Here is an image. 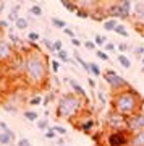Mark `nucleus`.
I'll list each match as a JSON object with an SVG mask.
<instances>
[{
  "label": "nucleus",
  "instance_id": "nucleus-1",
  "mask_svg": "<svg viewBox=\"0 0 144 146\" xmlns=\"http://www.w3.org/2000/svg\"><path fill=\"white\" fill-rule=\"evenodd\" d=\"M49 65L46 55L39 50H28L24 54V80L26 83L36 88L44 86L49 75Z\"/></svg>",
  "mask_w": 144,
  "mask_h": 146
},
{
  "label": "nucleus",
  "instance_id": "nucleus-2",
  "mask_svg": "<svg viewBox=\"0 0 144 146\" xmlns=\"http://www.w3.org/2000/svg\"><path fill=\"white\" fill-rule=\"evenodd\" d=\"M143 106H144V99L133 88L123 89V91L112 94V109L115 112H118L120 115H123V117H129L136 112H141Z\"/></svg>",
  "mask_w": 144,
  "mask_h": 146
},
{
  "label": "nucleus",
  "instance_id": "nucleus-3",
  "mask_svg": "<svg viewBox=\"0 0 144 146\" xmlns=\"http://www.w3.org/2000/svg\"><path fill=\"white\" fill-rule=\"evenodd\" d=\"M84 102L86 101L78 98L75 93H63L57 99V119L73 120L76 117H81V114L84 112Z\"/></svg>",
  "mask_w": 144,
  "mask_h": 146
},
{
  "label": "nucleus",
  "instance_id": "nucleus-4",
  "mask_svg": "<svg viewBox=\"0 0 144 146\" xmlns=\"http://www.w3.org/2000/svg\"><path fill=\"white\" fill-rule=\"evenodd\" d=\"M104 80H105V83L110 86L112 94L113 93H118V91H123V89L131 88L128 81H126L122 75H118L117 72H113V70H105V72H104Z\"/></svg>",
  "mask_w": 144,
  "mask_h": 146
},
{
  "label": "nucleus",
  "instance_id": "nucleus-5",
  "mask_svg": "<svg viewBox=\"0 0 144 146\" xmlns=\"http://www.w3.org/2000/svg\"><path fill=\"white\" fill-rule=\"evenodd\" d=\"M105 127L110 131H120L126 130V117L120 115L118 112H115L113 109H110L105 115Z\"/></svg>",
  "mask_w": 144,
  "mask_h": 146
},
{
  "label": "nucleus",
  "instance_id": "nucleus-6",
  "mask_svg": "<svg viewBox=\"0 0 144 146\" xmlns=\"http://www.w3.org/2000/svg\"><path fill=\"white\" fill-rule=\"evenodd\" d=\"M129 135L126 130L120 131H108L107 138H105V146H129Z\"/></svg>",
  "mask_w": 144,
  "mask_h": 146
},
{
  "label": "nucleus",
  "instance_id": "nucleus-7",
  "mask_svg": "<svg viewBox=\"0 0 144 146\" xmlns=\"http://www.w3.org/2000/svg\"><path fill=\"white\" fill-rule=\"evenodd\" d=\"M144 130V112H136V114L126 117V131L129 135L139 133Z\"/></svg>",
  "mask_w": 144,
  "mask_h": 146
},
{
  "label": "nucleus",
  "instance_id": "nucleus-8",
  "mask_svg": "<svg viewBox=\"0 0 144 146\" xmlns=\"http://www.w3.org/2000/svg\"><path fill=\"white\" fill-rule=\"evenodd\" d=\"M15 58V49L13 44L7 39H0V63L11 62Z\"/></svg>",
  "mask_w": 144,
  "mask_h": 146
},
{
  "label": "nucleus",
  "instance_id": "nucleus-9",
  "mask_svg": "<svg viewBox=\"0 0 144 146\" xmlns=\"http://www.w3.org/2000/svg\"><path fill=\"white\" fill-rule=\"evenodd\" d=\"M131 13H133V3L129 0L118 2V18L120 20H129Z\"/></svg>",
  "mask_w": 144,
  "mask_h": 146
},
{
  "label": "nucleus",
  "instance_id": "nucleus-10",
  "mask_svg": "<svg viewBox=\"0 0 144 146\" xmlns=\"http://www.w3.org/2000/svg\"><path fill=\"white\" fill-rule=\"evenodd\" d=\"M67 83L70 84V88H71V93H75L78 96V98H81V99H84L86 102L89 104V99H88V94H86V91H84V88H83L81 84L78 83L75 78H67Z\"/></svg>",
  "mask_w": 144,
  "mask_h": 146
},
{
  "label": "nucleus",
  "instance_id": "nucleus-11",
  "mask_svg": "<svg viewBox=\"0 0 144 146\" xmlns=\"http://www.w3.org/2000/svg\"><path fill=\"white\" fill-rule=\"evenodd\" d=\"M94 128V119L89 115L88 119H84L81 123H78V130L83 131V133H86V135H91V131Z\"/></svg>",
  "mask_w": 144,
  "mask_h": 146
},
{
  "label": "nucleus",
  "instance_id": "nucleus-12",
  "mask_svg": "<svg viewBox=\"0 0 144 146\" xmlns=\"http://www.w3.org/2000/svg\"><path fill=\"white\" fill-rule=\"evenodd\" d=\"M20 8H21L20 3H15V5L10 7V11L7 13V20H8V23H11V21L16 23V21H18V18H20V15H18V13H20Z\"/></svg>",
  "mask_w": 144,
  "mask_h": 146
},
{
  "label": "nucleus",
  "instance_id": "nucleus-13",
  "mask_svg": "<svg viewBox=\"0 0 144 146\" xmlns=\"http://www.w3.org/2000/svg\"><path fill=\"white\" fill-rule=\"evenodd\" d=\"M129 146H144V130L139 133H134L129 138Z\"/></svg>",
  "mask_w": 144,
  "mask_h": 146
},
{
  "label": "nucleus",
  "instance_id": "nucleus-14",
  "mask_svg": "<svg viewBox=\"0 0 144 146\" xmlns=\"http://www.w3.org/2000/svg\"><path fill=\"white\" fill-rule=\"evenodd\" d=\"M133 13H134V18H138L139 21L144 20V3L143 2L133 3Z\"/></svg>",
  "mask_w": 144,
  "mask_h": 146
},
{
  "label": "nucleus",
  "instance_id": "nucleus-15",
  "mask_svg": "<svg viewBox=\"0 0 144 146\" xmlns=\"http://www.w3.org/2000/svg\"><path fill=\"white\" fill-rule=\"evenodd\" d=\"M75 60H76V62L81 65V68H83L86 73H88V75H91V67H89V62H86V60H84V58H83L78 52H75Z\"/></svg>",
  "mask_w": 144,
  "mask_h": 146
},
{
  "label": "nucleus",
  "instance_id": "nucleus-16",
  "mask_svg": "<svg viewBox=\"0 0 144 146\" xmlns=\"http://www.w3.org/2000/svg\"><path fill=\"white\" fill-rule=\"evenodd\" d=\"M117 26H118V21L113 20V18H108V20H105L102 23V28L105 29V31H115Z\"/></svg>",
  "mask_w": 144,
  "mask_h": 146
},
{
  "label": "nucleus",
  "instance_id": "nucleus-17",
  "mask_svg": "<svg viewBox=\"0 0 144 146\" xmlns=\"http://www.w3.org/2000/svg\"><path fill=\"white\" fill-rule=\"evenodd\" d=\"M28 26H29V20H28V18H23V16H20L18 21L15 23V28L18 29V31H24Z\"/></svg>",
  "mask_w": 144,
  "mask_h": 146
},
{
  "label": "nucleus",
  "instance_id": "nucleus-18",
  "mask_svg": "<svg viewBox=\"0 0 144 146\" xmlns=\"http://www.w3.org/2000/svg\"><path fill=\"white\" fill-rule=\"evenodd\" d=\"M23 117H24L28 122H34V123L39 120V115H37L36 110H24V112H23Z\"/></svg>",
  "mask_w": 144,
  "mask_h": 146
},
{
  "label": "nucleus",
  "instance_id": "nucleus-19",
  "mask_svg": "<svg viewBox=\"0 0 144 146\" xmlns=\"http://www.w3.org/2000/svg\"><path fill=\"white\" fill-rule=\"evenodd\" d=\"M107 42H108V37L104 36V34H96V36H94V44L97 47H104Z\"/></svg>",
  "mask_w": 144,
  "mask_h": 146
},
{
  "label": "nucleus",
  "instance_id": "nucleus-20",
  "mask_svg": "<svg viewBox=\"0 0 144 146\" xmlns=\"http://www.w3.org/2000/svg\"><path fill=\"white\" fill-rule=\"evenodd\" d=\"M117 60H118V63H120L123 68H126V70H128V68H131V60H129V58L125 55V54H120L118 57H117Z\"/></svg>",
  "mask_w": 144,
  "mask_h": 146
},
{
  "label": "nucleus",
  "instance_id": "nucleus-21",
  "mask_svg": "<svg viewBox=\"0 0 144 146\" xmlns=\"http://www.w3.org/2000/svg\"><path fill=\"white\" fill-rule=\"evenodd\" d=\"M36 125H37V128L39 130H44V131H47L50 127H49V117H42V119H39L36 122Z\"/></svg>",
  "mask_w": 144,
  "mask_h": 146
},
{
  "label": "nucleus",
  "instance_id": "nucleus-22",
  "mask_svg": "<svg viewBox=\"0 0 144 146\" xmlns=\"http://www.w3.org/2000/svg\"><path fill=\"white\" fill-rule=\"evenodd\" d=\"M11 143H13V140L10 138V135H7V133H3V131H0V145L2 146H13Z\"/></svg>",
  "mask_w": 144,
  "mask_h": 146
},
{
  "label": "nucleus",
  "instance_id": "nucleus-23",
  "mask_svg": "<svg viewBox=\"0 0 144 146\" xmlns=\"http://www.w3.org/2000/svg\"><path fill=\"white\" fill-rule=\"evenodd\" d=\"M41 41H42V44L47 47V50H49V52H50V54H55V55H57L55 44H54V41H52V39H47V37H46V39H41Z\"/></svg>",
  "mask_w": 144,
  "mask_h": 146
},
{
  "label": "nucleus",
  "instance_id": "nucleus-24",
  "mask_svg": "<svg viewBox=\"0 0 144 146\" xmlns=\"http://www.w3.org/2000/svg\"><path fill=\"white\" fill-rule=\"evenodd\" d=\"M57 57H58V60L63 62V63L71 62V58H70V55H68V50H65V49H62L60 52H57Z\"/></svg>",
  "mask_w": 144,
  "mask_h": 146
},
{
  "label": "nucleus",
  "instance_id": "nucleus-25",
  "mask_svg": "<svg viewBox=\"0 0 144 146\" xmlns=\"http://www.w3.org/2000/svg\"><path fill=\"white\" fill-rule=\"evenodd\" d=\"M52 25L58 29H67V21L65 20H60V18H52Z\"/></svg>",
  "mask_w": 144,
  "mask_h": 146
},
{
  "label": "nucleus",
  "instance_id": "nucleus-26",
  "mask_svg": "<svg viewBox=\"0 0 144 146\" xmlns=\"http://www.w3.org/2000/svg\"><path fill=\"white\" fill-rule=\"evenodd\" d=\"M62 7L63 8H67L68 11H71V13H76L78 11L76 3H71V2H67V0H62Z\"/></svg>",
  "mask_w": 144,
  "mask_h": 146
},
{
  "label": "nucleus",
  "instance_id": "nucleus-27",
  "mask_svg": "<svg viewBox=\"0 0 144 146\" xmlns=\"http://www.w3.org/2000/svg\"><path fill=\"white\" fill-rule=\"evenodd\" d=\"M42 101H44V98H42L41 94H36V96H32L31 99H29V106H32V107L42 106Z\"/></svg>",
  "mask_w": 144,
  "mask_h": 146
},
{
  "label": "nucleus",
  "instance_id": "nucleus-28",
  "mask_svg": "<svg viewBox=\"0 0 144 146\" xmlns=\"http://www.w3.org/2000/svg\"><path fill=\"white\" fill-rule=\"evenodd\" d=\"M115 34H118V36H122V37H128V31H126V26L125 25H120L118 23V26L115 28Z\"/></svg>",
  "mask_w": 144,
  "mask_h": 146
},
{
  "label": "nucleus",
  "instance_id": "nucleus-29",
  "mask_svg": "<svg viewBox=\"0 0 144 146\" xmlns=\"http://www.w3.org/2000/svg\"><path fill=\"white\" fill-rule=\"evenodd\" d=\"M89 67H91V75L92 76H100V67H99L96 62H89Z\"/></svg>",
  "mask_w": 144,
  "mask_h": 146
},
{
  "label": "nucleus",
  "instance_id": "nucleus-30",
  "mask_svg": "<svg viewBox=\"0 0 144 146\" xmlns=\"http://www.w3.org/2000/svg\"><path fill=\"white\" fill-rule=\"evenodd\" d=\"M39 39H41V34H39L37 31H29V33H28V41H29V42L36 44Z\"/></svg>",
  "mask_w": 144,
  "mask_h": 146
},
{
  "label": "nucleus",
  "instance_id": "nucleus-31",
  "mask_svg": "<svg viewBox=\"0 0 144 146\" xmlns=\"http://www.w3.org/2000/svg\"><path fill=\"white\" fill-rule=\"evenodd\" d=\"M29 13H31L32 16L39 18V16H42V7L41 5H32L31 8H29Z\"/></svg>",
  "mask_w": 144,
  "mask_h": 146
},
{
  "label": "nucleus",
  "instance_id": "nucleus-32",
  "mask_svg": "<svg viewBox=\"0 0 144 146\" xmlns=\"http://www.w3.org/2000/svg\"><path fill=\"white\" fill-rule=\"evenodd\" d=\"M96 57L100 58V60H104V62H108V60H110L108 54H107V52H104V50H100V49H99V50H96Z\"/></svg>",
  "mask_w": 144,
  "mask_h": 146
},
{
  "label": "nucleus",
  "instance_id": "nucleus-33",
  "mask_svg": "<svg viewBox=\"0 0 144 146\" xmlns=\"http://www.w3.org/2000/svg\"><path fill=\"white\" fill-rule=\"evenodd\" d=\"M52 128L55 130V133H57V135H60L62 138H63L65 135H67V128H65V127H62V125H54Z\"/></svg>",
  "mask_w": 144,
  "mask_h": 146
},
{
  "label": "nucleus",
  "instance_id": "nucleus-34",
  "mask_svg": "<svg viewBox=\"0 0 144 146\" xmlns=\"http://www.w3.org/2000/svg\"><path fill=\"white\" fill-rule=\"evenodd\" d=\"M97 99H99V102H100V107H104V106L107 104V98H105V94H104L102 89L97 91Z\"/></svg>",
  "mask_w": 144,
  "mask_h": 146
},
{
  "label": "nucleus",
  "instance_id": "nucleus-35",
  "mask_svg": "<svg viewBox=\"0 0 144 146\" xmlns=\"http://www.w3.org/2000/svg\"><path fill=\"white\" fill-rule=\"evenodd\" d=\"M75 15H76L79 20H88V18H91V13H88V11H84V10H78Z\"/></svg>",
  "mask_w": 144,
  "mask_h": 146
},
{
  "label": "nucleus",
  "instance_id": "nucleus-36",
  "mask_svg": "<svg viewBox=\"0 0 144 146\" xmlns=\"http://www.w3.org/2000/svg\"><path fill=\"white\" fill-rule=\"evenodd\" d=\"M134 55L138 58H143L144 57V46H138V47H134Z\"/></svg>",
  "mask_w": 144,
  "mask_h": 146
},
{
  "label": "nucleus",
  "instance_id": "nucleus-37",
  "mask_svg": "<svg viewBox=\"0 0 144 146\" xmlns=\"http://www.w3.org/2000/svg\"><path fill=\"white\" fill-rule=\"evenodd\" d=\"M44 136H46L47 140H54V138L57 136V133H55V130H54V128L50 127V128H49L47 131H44Z\"/></svg>",
  "mask_w": 144,
  "mask_h": 146
},
{
  "label": "nucleus",
  "instance_id": "nucleus-38",
  "mask_svg": "<svg viewBox=\"0 0 144 146\" xmlns=\"http://www.w3.org/2000/svg\"><path fill=\"white\" fill-rule=\"evenodd\" d=\"M115 49H117V46L113 44V42L108 41L105 46H104V52H115Z\"/></svg>",
  "mask_w": 144,
  "mask_h": 146
},
{
  "label": "nucleus",
  "instance_id": "nucleus-39",
  "mask_svg": "<svg viewBox=\"0 0 144 146\" xmlns=\"http://www.w3.org/2000/svg\"><path fill=\"white\" fill-rule=\"evenodd\" d=\"M83 46L86 47L88 50H96V47H97L96 44H94V41H89V39H88V41H84V42H83Z\"/></svg>",
  "mask_w": 144,
  "mask_h": 146
},
{
  "label": "nucleus",
  "instance_id": "nucleus-40",
  "mask_svg": "<svg viewBox=\"0 0 144 146\" xmlns=\"http://www.w3.org/2000/svg\"><path fill=\"white\" fill-rule=\"evenodd\" d=\"M50 70L54 73H58V70H60V62H58V60H52L50 62Z\"/></svg>",
  "mask_w": 144,
  "mask_h": 146
},
{
  "label": "nucleus",
  "instance_id": "nucleus-41",
  "mask_svg": "<svg viewBox=\"0 0 144 146\" xmlns=\"http://www.w3.org/2000/svg\"><path fill=\"white\" fill-rule=\"evenodd\" d=\"M16 146H32L31 141L28 140V138H21V140L16 141Z\"/></svg>",
  "mask_w": 144,
  "mask_h": 146
},
{
  "label": "nucleus",
  "instance_id": "nucleus-42",
  "mask_svg": "<svg viewBox=\"0 0 144 146\" xmlns=\"http://www.w3.org/2000/svg\"><path fill=\"white\" fill-rule=\"evenodd\" d=\"M3 109L7 110V112H11V114H15L16 110H18V107H16V106H8V104H3Z\"/></svg>",
  "mask_w": 144,
  "mask_h": 146
},
{
  "label": "nucleus",
  "instance_id": "nucleus-43",
  "mask_svg": "<svg viewBox=\"0 0 144 146\" xmlns=\"http://www.w3.org/2000/svg\"><path fill=\"white\" fill-rule=\"evenodd\" d=\"M117 47H118L120 52H128V50H129V46L126 44V42H122V44H118Z\"/></svg>",
  "mask_w": 144,
  "mask_h": 146
},
{
  "label": "nucleus",
  "instance_id": "nucleus-44",
  "mask_svg": "<svg viewBox=\"0 0 144 146\" xmlns=\"http://www.w3.org/2000/svg\"><path fill=\"white\" fill-rule=\"evenodd\" d=\"M3 133H7V135H10V138L13 140V143H16V135H15V131L11 130V128H7V130L3 131Z\"/></svg>",
  "mask_w": 144,
  "mask_h": 146
},
{
  "label": "nucleus",
  "instance_id": "nucleus-45",
  "mask_svg": "<svg viewBox=\"0 0 144 146\" xmlns=\"http://www.w3.org/2000/svg\"><path fill=\"white\" fill-rule=\"evenodd\" d=\"M54 44H55V50H57V52H60V50L63 49V44H62V41H60V39H55V41H54Z\"/></svg>",
  "mask_w": 144,
  "mask_h": 146
},
{
  "label": "nucleus",
  "instance_id": "nucleus-46",
  "mask_svg": "<svg viewBox=\"0 0 144 146\" xmlns=\"http://www.w3.org/2000/svg\"><path fill=\"white\" fill-rule=\"evenodd\" d=\"M0 29H10V23H8V21L0 20Z\"/></svg>",
  "mask_w": 144,
  "mask_h": 146
},
{
  "label": "nucleus",
  "instance_id": "nucleus-47",
  "mask_svg": "<svg viewBox=\"0 0 144 146\" xmlns=\"http://www.w3.org/2000/svg\"><path fill=\"white\" fill-rule=\"evenodd\" d=\"M81 44H83V42L79 41L78 37H73V39H71V46H75V47H79Z\"/></svg>",
  "mask_w": 144,
  "mask_h": 146
},
{
  "label": "nucleus",
  "instance_id": "nucleus-48",
  "mask_svg": "<svg viewBox=\"0 0 144 146\" xmlns=\"http://www.w3.org/2000/svg\"><path fill=\"white\" fill-rule=\"evenodd\" d=\"M63 33H65L67 36H70L71 39H73V37H76V36H75V33H73L71 29H70V28H67V29H63Z\"/></svg>",
  "mask_w": 144,
  "mask_h": 146
},
{
  "label": "nucleus",
  "instance_id": "nucleus-49",
  "mask_svg": "<svg viewBox=\"0 0 144 146\" xmlns=\"http://www.w3.org/2000/svg\"><path fill=\"white\" fill-rule=\"evenodd\" d=\"M7 128H10V127L7 125L5 122H2V120H0V130H2V131H5V130H7Z\"/></svg>",
  "mask_w": 144,
  "mask_h": 146
},
{
  "label": "nucleus",
  "instance_id": "nucleus-50",
  "mask_svg": "<svg viewBox=\"0 0 144 146\" xmlns=\"http://www.w3.org/2000/svg\"><path fill=\"white\" fill-rule=\"evenodd\" d=\"M88 83H89V86H91V88H96V81H94L92 78H88Z\"/></svg>",
  "mask_w": 144,
  "mask_h": 146
},
{
  "label": "nucleus",
  "instance_id": "nucleus-51",
  "mask_svg": "<svg viewBox=\"0 0 144 146\" xmlns=\"http://www.w3.org/2000/svg\"><path fill=\"white\" fill-rule=\"evenodd\" d=\"M57 145H58V146H63V145H65V140H63V138H58Z\"/></svg>",
  "mask_w": 144,
  "mask_h": 146
},
{
  "label": "nucleus",
  "instance_id": "nucleus-52",
  "mask_svg": "<svg viewBox=\"0 0 144 146\" xmlns=\"http://www.w3.org/2000/svg\"><path fill=\"white\" fill-rule=\"evenodd\" d=\"M3 8H5V3H3V2H0V13L3 11Z\"/></svg>",
  "mask_w": 144,
  "mask_h": 146
},
{
  "label": "nucleus",
  "instance_id": "nucleus-53",
  "mask_svg": "<svg viewBox=\"0 0 144 146\" xmlns=\"http://www.w3.org/2000/svg\"><path fill=\"white\" fill-rule=\"evenodd\" d=\"M141 62H143V67H144V57H143V58H141Z\"/></svg>",
  "mask_w": 144,
  "mask_h": 146
},
{
  "label": "nucleus",
  "instance_id": "nucleus-54",
  "mask_svg": "<svg viewBox=\"0 0 144 146\" xmlns=\"http://www.w3.org/2000/svg\"><path fill=\"white\" fill-rule=\"evenodd\" d=\"M141 73H144V67H143V68H141Z\"/></svg>",
  "mask_w": 144,
  "mask_h": 146
},
{
  "label": "nucleus",
  "instance_id": "nucleus-55",
  "mask_svg": "<svg viewBox=\"0 0 144 146\" xmlns=\"http://www.w3.org/2000/svg\"><path fill=\"white\" fill-rule=\"evenodd\" d=\"M63 146H68V145H63Z\"/></svg>",
  "mask_w": 144,
  "mask_h": 146
},
{
  "label": "nucleus",
  "instance_id": "nucleus-56",
  "mask_svg": "<svg viewBox=\"0 0 144 146\" xmlns=\"http://www.w3.org/2000/svg\"><path fill=\"white\" fill-rule=\"evenodd\" d=\"M13 146H16V145H13Z\"/></svg>",
  "mask_w": 144,
  "mask_h": 146
}]
</instances>
